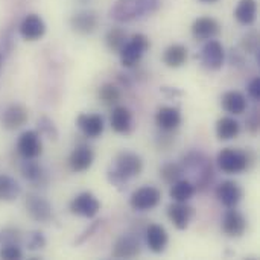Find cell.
<instances>
[{"instance_id":"33","label":"cell","mask_w":260,"mask_h":260,"mask_svg":"<svg viewBox=\"0 0 260 260\" xmlns=\"http://www.w3.org/2000/svg\"><path fill=\"white\" fill-rule=\"evenodd\" d=\"M241 47L245 53H257L259 52V34H257V30L248 32L242 38Z\"/></svg>"},{"instance_id":"8","label":"cell","mask_w":260,"mask_h":260,"mask_svg":"<svg viewBox=\"0 0 260 260\" xmlns=\"http://www.w3.org/2000/svg\"><path fill=\"white\" fill-rule=\"evenodd\" d=\"M225 61L224 46L218 40H209L201 50V62L209 70H219Z\"/></svg>"},{"instance_id":"39","label":"cell","mask_w":260,"mask_h":260,"mask_svg":"<svg viewBox=\"0 0 260 260\" xmlns=\"http://www.w3.org/2000/svg\"><path fill=\"white\" fill-rule=\"evenodd\" d=\"M3 62H5V53L0 52V72H2V69H3Z\"/></svg>"},{"instance_id":"20","label":"cell","mask_w":260,"mask_h":260,"mask_svg":"<svg viewBox=\"0 0 260 260\" xmlns=\"http://www.w3.org/2000/svg\"><path fill=\"white\" fill-rule=\"evenodd\" d=\"M110 123H111L113 131H116L117 134H129L133 129V113H131V110L123 107V105H116L113 108Z\"/></svg>"},{"instance_id":"27","label":"cell","mask_w":260,"mask_h":260,"mask_svg":"<svg viewBox=\"0 0 260 260\" xmlns=\"http://www.w3.org/2000/svg\"><path fill=\"white\" fill-rule=\"evenodd\" d=\"M195 192H197V187H195V184L192 181L180 178L178 181H175L172 184L169 195L177 203H187V201H190L193 198Z\"/></svg>"},{"instance_id":"38","label":"cell","mask_w":260,"mask_h":260,"mask_svg":"<svg viewBox=\"0 0 260 260\" xmlns=\"http://www.w3.org/2000/svg\"><path fill=\"white\" fill-rule=\"evenodd\" d=\"M248 93H250V96H251L254 101L260 102V78L256 76V78L248 84Z\"/></svg>"},{"instance_id":"35","label":"cell","mask_w":260,"mask_h":260,"mask_svg":"<svg viewBox=\"0 0 260 260\" xmlns=\"http://www.w3.org/2000/svg\"><path fill=\"white\" fill-rule=\"evenodd\" d=\"M23 257V251L18 244H5L0 250V259L20 260Z\"/></svg>"},{"instance_id":"34","label":"cell","mask_w":260,"mask_h":260,"mask_svg":"<svg viewBox=\"0 0 260 260\" xmlns=\"http://www.w3.org/2000/svg\"><path fill=\"white\" fill-rule=\"evenodd\" d=\"M38 129H40V134H43V136H46L49 139L56 140V137H58V129H56L55 123L46 116L38 119Z\"/></svg>"},{"instance_id":"12","label":"cell","mask_w":260,"mask_h":260,"mask_svg":"<svg viewBox=\"0 0 260 260\" xmlns=\"http://www.w3.org/2000/svg\"><path fill=\"white\" fill-rule=\"evenodd\" d=\"M219 30H221V26L218 20L209 15L198 17L192 24V35L198 41H209L215 38L219 34Z\"/></svg>"},{"instance_id":"9","label":"cell","mask_w":260,"mask_h":260,"mask_svg":"<svg viewBox=\"0 0 260 260\" xmlns=\"http://www.w3.org/2000/svg\"><path fill=\"white\" fill-rule=\"evenodd\" d=\"M18 32L26 41H37L46 34V23L38 14H27L23 17L18 26Z\"/></svg>"},{"instance_id":"36","label":"cell","mask_w":260,"mask_h":260,"mask_svg":"<svg viewBox=\"0 0 260 260\" xmlns=\"http://www.w3.org/2000/svg\"><path fill=\"white\" fill-rule=\"evenodd\" d=\"M44 247H46V239H44L43 233L34 232L27 236V250L35 251V250H41Z\"/></svg>"},{"instance_id":"22","label":"cell","mask_w":260,"mask_h":260,"mask_svg":"<svg viewBox=\"0 0 260 260\" xmlns=\"http://www.w3.org/2000/svg\"><path fill=\"white\" fill-rule=\"evenodd\" d=\"M169 242V236L168 232L165 230V227L158 225V224H151L146 230V244L149 247V250L155 254H160L166 250Z\"/></svg>"},{"instance_id":"16","label":"cell","mask_w":260,"mask_h":260,"mask_svg":"<svg viewBox=\"0 0 260 260\" xmlns=\"http://www.w3.org/2000/svg\"><path fill=\"white\" fill-rule=\"evenodd\" d=\"M140 251L142 250L139 241L131 235H125L116 241L111 256L114 259H134L140 254Z\"/></svg>"},{"instance_id":"40","label":"cell","mask_w":260,"mask_h":260,"mask_svg":"<svg viewBox=\"0 0 260 260\" xmlns=\"http://www.w3.org/2000/svg\"><path fill=\"white\" fill-rule=\"evenodd\" d=\"M200 2H203V3H215L218 0H200Z\"/></svg>"},{"instance_id":"2","label":"cell","mask_w":260,"mask_h":260,"mask_svg":"<svg viewBox=\"0 0 260 260\" xmlns=\"http://www.w3.org/2000/svg\"><path fill=\"white\" fill-rule=\"evenodd\" d=\"M149 46H151L149 38L145 34H134L119 52L122 66L128 69L137 66L143 58L145 52L149 49Z\"/></svg>"},{"instance_id":"15","label":"cell","mask_w":260,"mask_h":260,"mask_svg":"<svg viewBox=\"0 0 260 260\" xmlns=\"http://www.w3.org/2000/svg\"><path fill=\"white\" fill-rule=\"evenodd\" d=\"M168 218L177 230H186L193 218V209L187 203L174 201L168 207Z\"/></svg>"},{"instance_id":"18","label":"cell","mask_w":260,"mask_h":260,"mask_svg":"<svg viewBox=\"0 0 260 260\" xmlns=\"http://www.w3.org/2000/svg\"><path fill=\"white\" fill-rule=\"evenodd\" d=\"M222 230L230 238H241L247 230V219L242 213L235 209H230L222 219Z\"/></svg>"},{"instance_id":"11","label":"cell","mask_w":260,"mask_h":260,"mask_svg":"<svg viewBox=\"0 0 260 260\" xmlns=\"http://www.w3.org/2000/svg\"><path fill=\"white\" fill-rule=\"evenodd\" d=\"M70 26L75 32L81 34V35H90L93 34L98 26H99V17L94 11L91 9H84L76 12L72 18H70Z\"/></svg>"},{"instance_id":"32","label":"cell","mask_w":260,"mask_h":260,"mask_svg":"<svg viewBox=\"0 0 260 260\" xmlns=\"http://www.w3.org/2000/svg\"><path fill=\"white\" fill-rule=\"evenodd\" d=\"M21 175L24 180L30 181V183H40L41 178L44 177V172H43V168L34 161V160H26L21 166Z\"/></svg>"},{"instance_id":"23","label":"cell","mask_w":260,"mask_h":260,"mask_svg":"<svg viewBox=\"0 0 260 260\" xmlns=\"http://www.w3.org/2000/svg\"><path fill=\"white\" fill-rule=\"evenodd\" d=\"M221 105L222 108L233 114V116H239V114H244L248 108V102H247V98L241 93V91H227L222 94L221 98Z\"/></svg>"},{"instance_id":"28","label":"cell","mask_w":260,"mask_h":260,"mask_svg":"<svg viewBox=\"0 0 260 260\" xmlns=\"http://www.w3.org/2000/svg\"><path fill=\"white\" fill-rule=\"evenodd\" d=\"M21 193V186L9 175H0V200L15 201Z\"/></svg>"},{"instance_id":"3","label":"cell","mask_w":260,"mask_h":260,"mask_svg":"<svg viewBox=\"0 0 260 260\" xmlns=\"http://www.w3.org/2000/svg\"><path fill=\"white\" fill-rule=\"evenodd\" d=\"M218 166L225 174H242L248 168V155L247 152L236 148H224L218 154Z\"/></svg>"},{"instance_id":"21","label":"cell","mask_w":260,"mask_h":260,"mask_svg":"<svg viewBox=\"0 0 260 260\" xmlns=\"http://www.w3.org/2000/svg\"><path fill=\"white\" fill-rule=\"evenodd\" d=\"M78 128L84 133L85 137L98 139L104 133V119L99 114H79L76 119Z\"/></svg>"},{"instance_id":"5","label":"cell","mask_w":260,"mask_h":260,"mask_svg":"<svg viewBox=\"0 0 260 260\" xmlns=\"http://www.w3.org/2000/svg\"><path fill=\"white\" fill-rule=\"evenodd\" d=\"M161 201V192L154 186H143L133 192L129 206L137 212H148L155 209Z\"/></svg>"},{"instance_id":"13","label":"cell","mask_w":260,"mask_h":260,"mask_svg":"<svg viewBox=\"0 0 260 260\" xmlns=\"http://www.w3.org/2000/svg\"><path fill=\"white\" fill-rule=\"evenodd\" d=\"M94 161V151L88 145H78L70 157H69V166L73 172H85L91 168Z\"/></svg>"},{"instance_id":"4","label":"cell","mask_w":260,"mask_h":260,"mask_svg":"<svg viewBox=\"0 0 260 260\" xmlns=\"http://www.w3.org/2000/svg\"><path fill=\"white\" fill-rule=\"evenodd\" d=\"M113 171L128 181V180H131L134 177H139L142 174V171H143V160L136 152L122 151V152H119L116 155L114 169Z\"/></svg>"},{"instance_id":"24","label":"cell","mask_w":260,"mask_h":260,"mask_svg":"<svg viewBox=\"0 0 260 260\" xmlns=\"http://www.w3.org/2000/svg\"><path fill=\"white\" fill-rule=\"evenodd\" d=\"M189 58V52L187 47L183 44H171L169 47H166V50L163 52V62L169 67V69H180L186 64Z\"/></svg>"},{"instance_id":"26","label":"cell","mask_w":260,"mask_h":260,"mask_svg":"<svg viewBox=\"0 0 260 260\" xmlns=\"http://www.w3.org/2000/svg\"><path fill=\"white\" fill-rule=\"evenodd\" d=\"M241 133V123L232 117V116H225L221 117L216 122V136L219 140H233L239 136Z\"/></svg>"},{"instance_id":"7","label":"cell","mask_w":260,"mask_h":260,"mask_svg":"<svg viewBox=\"0 0 260 260\" xmlns=\"http://www.w3.org/2000/svg\"><path fill=\"white\" fill-rule=\"evenodd\" d=\"M99 210H101V203L91 192H82L76 195L70 203V212L81 218L91 219L99 213Z\"/></svg>"},{"instance_id":"30","label":"cell","mask_w":260,"mask_h":260,"mask_svg":"<svg viewBox=\"0 0 260 260\" xmlns=\"http://www.w3.org/2000/svg\"><path fill=\"white\" fill-rule=\"evenodd\" d=\"M98 96H99V101L107 105V107H116L120 101V90L111 84V82H107L104 85H101L99 91H98Z\"/></svg>"},{"instance_id":"17","label":"cell","mask_w":260,"mask_h":260,"mask_svg":"<svg viewBox=\"0 0 260 260\" xmlns=\"http://www.w3.org/2000/svg\"><path fill=\"white\" fill-rule=\"evenodd\" d=\"M29 119V114H27V110L23 107V105H18V104H12L9 105L5 111H3V116H2V125L9 129V131H15L18 128H21Z\"/></svg>"},{"instance_id":"25","label":"cell","mask_w":260,"mask_h":260,"mask_svg":"<svg viewBox=\"0 0 260 260\" xmlns=\"http://www.w3.org/2000/svg\"><path fill=\"white\" fill-rule=\"evenodd\" d=\"M257 17V0H239L235 9V18L244 24L251 26Z\"/></svg>"},{"instance_id":"31","label":"cell","mask_w":260,"mask_h":260,"mask_svg":"<svg viewBox=\"0 0 260 260\" xmlns=\"http://www.w3.org/2000/svg\"><path fill=\"white\" fill-rule=\"evenodd\" d=\"M184 174V168L180 163L175 161H169L165 163L160 168V178L166 183V184H174L175 181H178Z\"/></svg>"},{"instance_id":"29","label":"cell","mask_w":260,"mask_h":260,"mask_svg":"<svg viewBox=\"0 0 260 260\" xmlns=\"http://www.w3.org/2000/svg\"><path fill=\"white\" fill-rule=\"evenodd\" d=\"M128 41V37H126V30L116 26V27H111L107 35H105V43H107V47L111 50V52H116L119 53L120 49L125 46V43Z\"/></svg>"},{"instance_id":"19","label":"cell","mask_w":260,"mask_h":260,"mask_svg":"<svg viewBox=\"0 0 260 260\" xmlns=\"http://www.w3.org/2000/svg\"><path fill=\"white\" fill-rule=\"evenodd\" d=\"M155 123L160 129L171 133L181 125V111L177 107H161L155 114Z\"/></svg>"},{"instance_id":"37","label":"cell","mask_w":260,"mask_h":260,"mask_svg":"<svg viewBox=\"0 0 260 260\" xmlns=\"http://www.w3.org/2000/svg\"><path fill=\"white\" fill-rule=\"evenodd\" d=\"M260 128V113L257 110H254L250 117L247 119V129L251 133V134H256Z\"/></svg>"},{"instance_id":"10","label":"cell","mask_w":260,"mask_h":260,"mask_svg":"<svg viewBox=\"0 0 260 260\" xmlns=\"http://www.w3.org/2000/svg\"><path fill=\"white\" fill-rule=\"evenodd\" d=\"M24 206L27 215L37 222H49L53 218L52 206L38 195H27Z\"/></svg>"},{"instance_id":"14","label":"cell","mask_w":260,"mask_h":260,"mask_svg":"<svg viewBox=\"0 0 260 260\" xmlns=\"http://www.w3.org/2000/svg\"><path fill=\"white\" fill-rule=\"evenodd\" d=\"M242 195H244V192H242L241 186L235 181H230V180L222 181L216 187V198L227 209H235L241 203Z\"/></svg>"},{"instance_id":"6","label":"cell","mask_w":260,"mask_h":260,"mask_svg":"<svg viewBox=\"0 0 260 260\" xmlns=\"http://www.w3.org/2000/svg\"><path fill=\"white\" fill-rule=\"evenodd\" d=\"M17 151L24 160H35L43 152V142L37 131L27 129L20 134L17 140Z\"/></svg>"},{"instance_id":"1","label":"cell","mask_w":260,"mask_h":260,"mask_svg":"<svg viewBox=\"0 0 260 260\" xmlns=\"http://www.w3.org/2000/svg\"><path fill=\"white\" fill-rule=\"evenodd\" d=\"M160 0H117L110 9V17L119 23H128L154 14Z\"/></svg>"}]
</instances>
